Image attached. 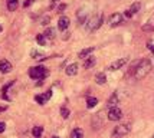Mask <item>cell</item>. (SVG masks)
<instances>
[{
  "instance_id": "cell-1",
  "label": "cell",
  "mask_w": 154,
  "mask_h": 138,
  "mask_svg": "<svg viewBox=\"0 0 154 138\" xmlns=\"http://www.w3.org/2000/svg\"><path fill=\"white\" fill-rule=\"evenodd\" d=\"M151 68H153V63H151L150 59L146 58V59L138 60V65L135 66V71H134V78L138 79V81L146 78V75L151 71Z\"/></svg>"
},
{
  "instance_id": "cell-2",
  "label": "cell",
  "mask_w": 154,
  "mask_h": 138,
  "mask_svg": "<svg viewBox=\"0 0 154 138\" xmlns=\"http://www.w3.org/2000/svg\"><path fill=\"white\" fill-rule=\"evenodd\" d=\"M29 76L35 81H40V79H45L48 76V71L43 66H33L29 69Z\"/></svg>"
},
{
  "instance_id": "cell-3",
  "label": "cell",
  "mask_w": 154,
  "mask_h": 138,
  "mask_svg": "<svg viewBox=\"0 0 154 138\" xmlns=\"http://www.w3.org/2000/svg\"><path fill=\"white\" fill-rule=\"evenodd\" d=\"M102 22H104V16H102V14H94L92 17L88 19L87 29L89 32H94V30H97V29L102 25Z\"/></svg>"
},
{
  "instance_id": "cell-4",
  "label": "cell",
  "mask_w": 154,
  "mask_h": 138,
  "mask_svg": "<svg viewBox=\"0 0 154 138\" xmlns=\"http://www.w3.org/2000/svg\"><path fill=\"white\" fill-rule=\"evenodd\" d=\"M130 132V125H117L114 128V131L111 134L112 138H122L124 135H127Z\"/></svg>"
},
{
  "instance_id": "cell-5",
  "label": "cell",
  "mask_w": 154,
  "mask_h": 138,
  "mask_svg": "<svg viewBox=\"0 0 154 138\" xmlns=\"http://www.w3.org/2000/svg\"><path fill=\"white\" fill-rule=\"evenodd\" d=\"M121 118H122V111L118 106L109 108V111H108V119L109 121H120Z\"/></svg>"
},
{
  "instance_id": "cell-6",
  "label": "cell",
  "mask_w": 154,
  "mask_h": 138,
  "mask_svg": "<svg viewBox=\"0 0 154 138\" xmlns=\"http://www.w3.org/2000/svg\"><path fill=\"white\" fill-rule=\"evenodd\" d=\"M122 20H124V16L121 13H114L109 16V20H108V23H109V26L111 27H115V26H120L121 23H122Z\"/></svg>"
},
{
  "instance_id": "cell-7",
  "label": "cell",
  "mask_w": 154,
  "mask_h": 138,
  "mask_svg": "<svg viewBox=\"0 0 154 138\" xmlns=\"http://www.w3.org/2000/svg\"><path fill=\"white\" fill-rule=\"evenodd\" d=\"M51 97H52V91H48V92H45V94H42V95H36V97H35V101H36L39 105H45L48 101L51 99Z\"/></svg>"
},
{
  "instance_id": "cell-8",
  "label": "cell",
  "mask_w": 154,
  "mask_h": 138,
  "mask_svg": "<svg viewBox=\"0 0 154 138\" xmlns=\"http://www.w3.org/2000/svg\"><path fill=\"white\" fill-rule=\"evenodd\" d=\"M128 62V58H122V59H118L115 60V62H112L111 65L108 66V71H118L120 68H122V66L125 65Z\"/></svg>"
},
{
  "instance_id": "cell-9",
  "label": "cell",
  "mask_w": 154,
  "mask_h": 138,
  "mask_svg": "<svg viewBox=\"0 0 154 138\" xmlns=\"http://www.w3.org/2000/svg\"><path fill=\"white\" fill-rule=\"evenodd\" d=\"M102 114L98 112V114H95L94 118H92V127H94V130H100L102 124H104V121H102V117H101Z\"/></svg>"
},
{
  "instance_id": "cell-10",
  "label": "cell",
  "mask_w": 154,
  "mask_h": 138,
  "mask_svg": "<svg viewBox=\"0 0 154 138\" xmlns=\"http://www.w3.org/2000/svg\"><path fill=\"white\" fill-rule=\"evenodd\" d=\"M68 27H69V17L66 16H62L59 20H58V29L62 30V32H65Z\"/></svg>"
},
{
  "instance_id": "cell-11",
  "label": "cell",
  "mask_w": 154,
  "mask_h": 138,
  "mask_svg": "<svg viewBox=\"0 0 154 138\" xmlns=\"http://www.w3.org/2000/svg\"><path fill=\"white\" fill-rule=\"evenodd\" d=\"M10 71H12V63L6 59L0 60V72L2 73H9Z\"/></svg>"
},
{
  "instance_id": "cell-12",
  "label": "cell",
  "mask_w": 154,
  "mask_h": 138,
  "mask_svg": "<svg viewBox=\"0 0 154 138\" xmlns=\"http://www.w3.org/2000/svg\"><path fill=\"white\" fill-rule=\"evenodd\" d=\"M120 102V98H118V94L117 92H114L111 97H109V99H108L107 102V106L108 108H114V106H117V104Z\"/></svg>"
},
{
  "instance_id": "cell-13",
  "label": "cell",
  "mask_w": 154,
  "mask_h": 138,
  "mask_svg": "<svg viewBox=\"0 0 154 138\" xmlns=\"http://www.w3.org/2000/svg\"><path fill=\"white\" fill-rule=\"evenodd\" d=\"M94 51H95L94 46H91V48H85V49H82V51L78 53V56H79V58H82V59H87L88 56L94 52Z\"/></svg>"
},
{
  "instance_id": "cell-14",
  "label": "cell",
  "mask_w": 154,
  "mask_h": 138,
  "mask_svg": "<svg viewBox=\"0 0 154 138\" xmlns=\"http://www.w3.org/2000/svg\"><path fill=\"white\" fill-rule=\"evenodd\" d=\"M143 30L144 32H153L154 30V14L147 20V23L143 26Z\"/></svg>"
},
{
  "instance_id": "cell-15",
  "label": "cell",
  "mask_w": 154,
  "mask_h": 138,
  "mask_svg": "<svg viewBox=\"0 0 154 138\" xmlns=\"http://www.w3.org/2000/svg\"><path fill=\"white\" fill-rule=\"evenodd\" d=\"M65 72H66L68 76H74V75H76V73H78V65H76V63H71V65L66 68Z\"/></svg>"
},
{
  "instance_id": "cell-16",
  "label": "cell",
  "mask_w": 154,
  "mask_h": 138,
  "mask_svg": "<svg viewBox=\"0 0 154 138\" xmlns=\"http://www.w3.org/2000/svg\"><path fill=\"white\" fill-rule=\"evenodd\" d=\"M95 82L98 84V85H104L105 82H107V76H105V73L104 72H100L95 75Z\"/></svg>"
},
{
  "instance_id": "cell-17",
  "label": "cell",
  "mask_w": 154,
  "mask_h": 138,
  "mask_svg": "<svg viewBox=\"0 0 154 138\" xmlns=\"http://www.w3.org/2000/svg\"><path fill=\"white\" fill-rule=\"evenodd\" d=\"M19 6V0H7V9L9 12H14Z\"/></svg>"
},
{
  "instance_id": "cell-18",
  "label": "cell",
  "mask_w": 154,
  "mask_h": 138,
  "mask_svg": "<svg viewBox=\"0 0 154 138\" xmlns=\"http://www.w3.org/2000/svg\"><path fill=\"white\" fill-rule=\"evenodd\" d=\"M95 58H92V56H88L87 59H85V62H84V68L85 69H89V68H92V66L95 65Z\"/></svg>"
},
{
  "instance_id": "cell-19",
  "label": "cell",
  "mask_w": 154,
  "mask_h": 138,
  "mask_svg": "<svg viewBox=\"0 0 154 138\" xmlns=\"http://www.w3.org/2000/svg\"><path fill=\"white\" fill-rule=\"evenodd\" d=\"M85 20H87V10L81 9V10H78V22L79 23H85Z\"/></svg>"
},
{
  "instance_id": "cell-20",
  "label": "cell",
  "mask_w": 154,
  "mask_h": 138,
  "mask_svg": "<svg viewBox=\"0 0 154 138\" xmlns=\"http://www.w3.org/2000/svg\"><path fill=\"white\" fill-rule=\"evenodd\" d=\"M98 104V99L95 98V97H88L87 98V106L91 109V108H94L95 105Z\"/></svg>"
},
{
  "instance_id": "cell-21",
  "label": "cell",
  "mask_w": 154,
  "mask_h": 138,
  "mask_svg": "<svg viewBox=\"0 0 154 138\" xmlns=\"http://www.w3.org/2000/svg\"><path fill=\"white\" fill-rule=\"evenodd\" d=\"M71 138H84V131L81 128H75L74 131L71 132Z\"/></svg>"
},
{
  "instance_id": "cell-22",
  "label": "cell",
  "mask_w": 154,
  "mask_h": 138,
  "mask_svg": "<svg viewBox=\"0 0 154 138\" xmlns=\"http://www.w3.org/2000/svg\"><path fill=\"white\" fill-rule=\"evenodd\" d=\"M30 56H32L33 59H38V60L46 59V58H45V55H43V53H39L38 51H32V52H30Z\"/></svg>"
},
{
  "instance_id": "cell-23",
  "label": "cell",
  "mask_w": 154,
  "mask_h": 138,
  "mask_svg": "<svg viewBox=\"0 0 154 138\" xmlns=\"http://www.w3.org/2000/svg\"><path fill=\"white\" fill-rule=\"evenodd\" d=\"M36 42H38L40 46H45L46 45V42H48V39H46V36L42 33V35H38V36H36Z\"/></svg>"
},
{
  "instance_id": "cell-24",
  "label": "cell",
  "mask_w": 154,
  "mask_h": 138,
  "mask_svg": "<svg viewBox=\"0 0 154 138\" xmlns=\"http://www.w3.org/2000/svg\"><path fill=\"white\" fill-rule=\"evenodd\" d=\"M42 132H43V128H42V127H35L33 130H32V135H33L35 138H40Z\"/></svg>"
},
{
  "instance_id": "cell-25",
  "label": "cell",
  "mask_w": 154,
  "mask_h": 138,
  "mask_svg": "<svg viewBox=\"0 0 154 138\" xmlns=\"http://www.w3.org/2000/svg\"><path fill=\"white\" fill-rule=\"evenodd\" d=\"M43 35L46 36V39H54V38H55V29H52V27H48Z\"/></svg>"
},
{
  "instance_id": "cell-26",
  "label": "cell",
  "mask_w": 154,
  "mask_h": 138,
  "mask_svg": "<svg viewBox=\"0 0 154 138\" xmlns=\"http://www.w3.org/2000/svg\"><path fill=\"white\" fill-rule=\"evenodd\" d=\"M60 115H62V118H69V115H71V111L68 109L66 106L63 105V106H60Z\"/></svg>"
},
{
  "instance_id": "cell-27",
  "label": "cell",
  "mask_w": 154,
  "mask_h": 138,
  "mask_svg": "<svg viewBox=\"0 0 154 138\" xmlns=\"http://www.w3.org/2000/svg\"><path fill=\"white\" fill-rule=\"evenodd\" d=\"M140 7H141V5L138 3V2H135V3H133V6L130 7V12L134 14V13H137V12L140 10Z\"/></svg>"
},
{
  "instance_id": "cell-28",
  "label": "cell",
  "mask_w": 154,
  "mask_h": 138,
  "mask_svg": "<svg viewBox=\"0 0 154 138\" xmlns=\"http://www.w3.org/2000/svg\"><path fill=\"white\" fill-rule=\"evenodd\" d=\"M49 22H51V17H49V16H46V17H43V19H42V22H40V25L46 26V25L49 23Z\"/></svg>"
},
{
  "instance_id": "cell-29",
  "label": "cell",
  "mask_w": 154,
  "mask_h": 138,
  "mask_svg": "<svg viewBox=\"0 0 154 138\" xmlns=\"http://www.w3.org/2000/svg\"><path fill=\"white\" fill-rule=\"evenodd\" d=\"M5 130H6V124L5 122H0V134L5 132Z\"/></svg>"
},
{
  "instance_id": "cell-30",
  "label": "cell",
  "mask_w": 154,
  "mask_h": 138,
  "mask_svg": "<svg viewBox=\"0 0 154 138\" xmlns=\"http://www.w3.org/2000/svg\"><path fill=\"white\" fill-rule=\"evenodd\" d=\"M33 2H35V0H26V2L23 3V7H27V6H30V5H32Z\"/></svg>"
},
{
  "instance_id": "cell-31",
  "label": "cell",
  "mask_w": 154,
  "mask_h": 138,
  "mask_svg": "<svg viewBox=\"0 0 154 138\" xmlns=\"http://www.w3.org/2000/svg\"><path fill=\"white\" fill-rule=\"evenodd\" d=\"M125 17H131V16H133V13H131V12H130V9H128V10H125Z\"/></svg>"
},
{
  "instance_id": "cell-32",
  "label": "cell",
  "mask_w": 154,
  "mask_h": 138,
  "mask_svg": "<svg viewBox=\"0 0 154 138\" xmlns=\"http://www.w3.org/2000/svg\"><path fill=\"white\" fill-rule=\"evenodd\" d=\"M65 7H66V5H60V6L58 7V12H62V10H65Z\"/></svg>"
},
{
  "instance_id": "cell-33",
  "label": "cell",
  "mask_w": 154,
  "mask_h": 138,
  "mask_svg": "<svg viewBox=\"0 0 154 138\" xmlns=\"http://www.w3.org/2000/svg\"><path fill=\"white\" fill-rule=\"evenodd\" d=\"M2 111H6V106H0V112Z\"/></svg>"
},
{
  "instance_id": "cell-34",
  "label": "cell",
  "mask_w": 154,
  "mask_h": 138,
  "mask_svg": "<svg viewBox=\"0 0 154 138\" xmlns=\"http://www.w3.org/2000/svg\"><path fill=\"white\" fill-rule=\"evenodd\" d=\"M51 138H59V137H56V135H54V137H51Z\"/></svg>"
},
{
  "instance_id": "cell-35",
  "label": "cell",
  "mask_w": 154,
  "mask_h": 138,
  "mask_svg": "<svg viewBox=\"0 0 154 138\" xmlns=\"http://www.w3.org/2000/svg\"><path fill=\"white\" fill-rule=\"evenodd\" d=\"M2 30H3V27H2V26H0V32H2Z\"/></svg>"
},
{
  "instance_id": "cell-36",
  "label": "cell",
  "mask_w": 154,
  "mask_h": 138,
  "mask_svg": "<svg viewBox=\"0 0 154 138\" xmlns=\"http://www.w3.org/2000/svg\"><path fill=\"white\" fill-rule=\"evenodd\" d=\"M52 2H58V0H52Z\"/></svg>"
},
{
  "instance_id": "cell-37",
  "label": "cell",
  "mask_w": 154,
  "mask_h": 138,
  "mask_svg": "<svg viewBox=\"0 0 154 138\" xmlns=\"http://www.w3.org/2000/svg\"><path fill=\"white\" fill-rule=\"evenodd\" d=\"M153 138H154V135H153Z\"/></svg>"
}]
</instances>
